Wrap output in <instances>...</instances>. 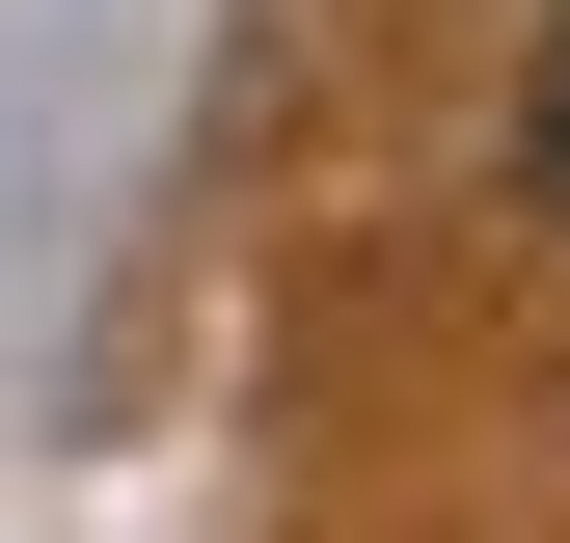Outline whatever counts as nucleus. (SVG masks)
<instances>
[{"mask_svg":"<svg viewBox=\"0 0 570 543\" xmlns=\"http://www.w3.org/2000/svg\"><path fill=\"white\" fill-rule=\"evenodd\" d=\"M517 190H543V218H570V55H543V82H517Z\"/></svg>","mask_w":570,"mask_h":543,"instance_id":"1","label":"nucleus"}]
</instances>
